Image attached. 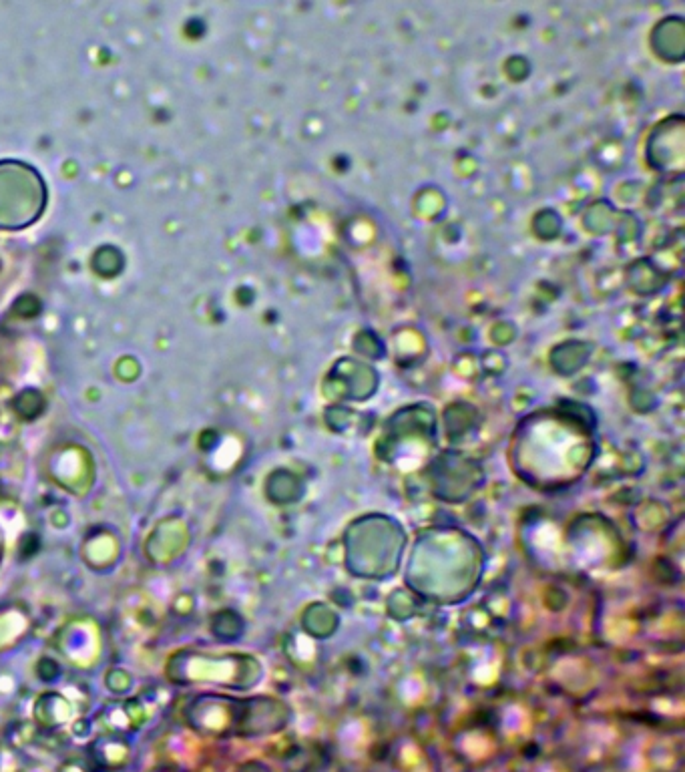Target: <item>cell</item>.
Returning <instances> with one entry per match:
<instances>
[{"label": "cell", "instance_id": "cell-1", "mask_svg": "<svg viewBox=\"0 0 685 772\" xmlns=\"http://www.w3.org/2000/svg\"><path fill=\"white\" fill-rule=\"evenodd\" d=\"M47 187L41 173L25 161H0V230H25L45 212Z\"/></svg>", "mask_w": 685, "mask_h": 772}]
</instances>
